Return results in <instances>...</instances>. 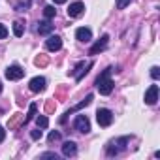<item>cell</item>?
<instances>
[{
	"label": "cell",
	"instance_id": "obj_30",
	"mask_svg": "<svg viewBox=\"0 0 160 160\" xmlns=\"http://www.w3.org/2000/svg\"><path fill=\"white\" fill-rule=\"evenodd\" d=\"M4 138H6V130H4L2 126H0V143L4 141Z\"/></svg>",
	"mask_w": 160,
	"mask_h": 160
},
{
	"label": "cell",
	"instance_id": "obj_26",
	"mask_svg": "<svg viewBox=\"0 0 160 160\" xmlns=\"http://www.w3.org/2000/svg\"><path fill=\"white\" fill-rule=\"evenodd\" d=\"M30 138H32V139H40V138H42V130H40V128H38V130H32V132H30Z\"/></svg>",
	"mask_w": 160,
	"mask_h": 160
},
{
	"label": "cell",
	"instance_id": "obj_21",
	"mask_svg": "<svg viewBox=\"0 0 160 160\" xmlns=\"http://www.w3.org/2000/svg\"><path fill=\"white\" fill-rule=\"evenodd\" d=\"M36 124H38V128H47L49 119H47L45 115H40V117H36Z\"/></svg>",
	"mask_w": 160,
	"mask_h": 160
},
{
	"label": "cell",
	"instance_id": "obj_9",
	"mask_svg": "<svg viewBox=\"0 0 160 160\" xmlns=\"http://www.w3.org/2000/svg\"><path fill=\"white\" fill-rule=\"evenodd\" d=\"M83 13H85V4H83V2H73V4H70V8H68V17L75 19V17H81Z\"/></svg>",
	"mask_w": 160,
	"mask_h": 160
},
{
	"label": "cell",
	"instance_id": "obj_31",
	"mask_svg": "<svg viewBox=\"0 0 160 160\" xmlns=\"http://www.w3.org/2000/svg\"><path fill=\"white\" fill-rule=\"evenodd\" d=\"M55 4H66V0H53Z\"/></svg>",
	"mask_w": 160,
	"mask_h": 160
},
{
	"label": "cell",
	"instance_id": "obj_22",
	"mask_svg": "<svg viewBox=\"0 0 160 160\" xmlns=\"http://www.w3.org/2000/svg\"><path fill=\"white\" fill-rule=\"evenodd\" d=\"M60 139V132H57V130H53L49 136H47V141L49 143H55V141H58Z\"/></svg>",
	"mask_w": 160,
	"mask_h": 160
},
{
	"label": "cell",
	"instance_id": "obj_16",
	"mask_svg": "<svg viewBox=\"0 0 160 160\" xmlns=\"http://www.w3.org/2000/svg\"><path fill=\"white\" fill-rule=\"evenodd\" d=\"M21 124H25V115H21V113H15V115L8 121V128H10V130H15V128H19Z\"/></svg>",
	"mask_w": 160,
	"mask_h": 160
},
{
	"label": "cell",
	"instance_id": "obj_27",
	"mask_svg": "<svg viewBox=\"0 0 160 160\" xmlns=\"http://www.w3.org/2000/svg\"><path fill=\"white\" fill-rule=\"evenodd\" d=\"M6 36H8V28L4 25H0V40H4Z\"/></svg>",
	"mask_w": 160,
	"mask_h": 160
},
{
	"label": "cell",
	"instance_id": "obj_8",
	"mask_svg": "<svg viewBox=\"0 0 160 160\" xmlns=\"http://www.w3.org/2000/svg\"><path fill=\"white\" fill-rule=\"evenodd\" d=\"M45 85H47V81H45V77H32L30 79V83H28V89L32 91V92H43L45 91Z\"/></svg>",
	"mask_w": 160,
	"mask_h": 160
},
{
	"label": "cell",
	"instance_id": "obj_19",
	"mask_svg": "<svg viewBox=\"0 0 160 160\" xmlns=\"http://www.w3.org/2000/svg\"><path fill=\"white\" fill-rule=\"evenodd\" d=\"M34 64H36V66H47V64H49V58H47L45 55H38V57L34 58Z\"/></svg>",
	"mask_w": 160,
	"mask_h": 160
},
{
	"label": "cell",
	"instance_id": "obj_13",
	"mask_svg": "<svg viewBox=\"0 0 160 160\" xmlns=\"http://www.w3.org/2000/svg\"><path fill=\"white\" fill-rule=\"evenodd\" d=\"M45 47H47L49 51H58V49L62 47V38H60V36H49L47 42H45Z\"/></svg>",
	"mask_w": 160,
	"mask_h": 160
},
{
	"label": "cell",
	"instance_id": "obj_5",
	"mask_svg": "<svg viewBox=\"0 0 160 160\" xmlns=\"http://www.w3.org/2000/svg\"><path fill=\"white\" fill-rule=\"evenodd\" d=\"M92 68V62H79L77 66H75V70H72V75L75 77V81L79 83V81H81V79H83V75H87L89 73V70Z\"/></svg>",
	"mask_w": 160,
	"mask_h": 160
},
{
	"label": "cell",
	"instance_id": "obj_2",
	"mask_svg": "<svg viewBox=\"0 0 160 160\" xmlns=\"http://www.w3.org/2000/svg\"><path fill=\"white\" fill-rule=\"evenodd\" d=\"M92 98H94L92 94H87V96H85V100H81V102L77 104V106H73L72 109H68V111H66V113H64V115H62V117L58 119V122H60V124H64V122H66V119H68V117H70V115H72L73 111H79V109H83V108H87V106H89V104L92 102Z\"/></svg>",
	"mask_w": 160,
	"mask_h": 160
},
{
	"label": "cell",
	"instance_id": "obj_17",
	"mask_svg": "<svg viewBox=\"0 0 160 160\" xmlns=\"http://www.w3.org/2000/svg\"><path fill=\"white\" fill-rule=\"evenodd\" d=\"M23 32H25V25H23L21 21H15V23H13V34H15L17 38H21Z\"/></svg>",
	"mask_w": 160,
	"mask_h": 160
},
{
	"label": "cell",
	"instance_id": "obj_1",
	"mask_svg": "<svg viewBox=\"0 0 160 160\" xmlns=\"http://www.w3.org/2000/svg\"><path fill=\"white\" fill-rule=\"evenodd\" d=\"M111 68H106L98 77H96V89H98V92L100 94H111V91H113V81H111Z\"/></svg>",
	"mask_w": 160,
	"mask_h": 160
},
{
	"label": "cell",
	"instance_id": "obj_32",
	"mask_svg": "<svg viewBox=\"0 0 160 160\" xmlns=\"http://www.w3.org/2000/svg\"><path fill=\"white\" fill-rule=\"evenodd\" d=\"M0 94H2V83H0Z\"/></svg>",
	"mask_w": 160,
	"mask_h": 160
},
{
	"label": "cell",
	"instance_id": "obj_18",
	"mask_svg": "<svg viewBox=\"0 0 160 160\" xmlns=\"http://www.w3.org/2000/svg\"><path fill=\"white\" fill-rule=\"evenodd\" d=\"M43 15H45L47 19H53V17L57 15V10H55V6H45V8H43Z\"/></svg>",
	"mask_w": 160,
	"mask_h": 160
},
{
	"label": "cell",
	"instance_id": "obj_28",
	"mask_svg": "<svg viewBox=\"0 0 160 160\" xmlns=\"http://www.w3.org/2000/svg\"><path fill=\"white\" fill-rule=\"evenodd\" d=\"M53 109H55V102H53V100H49V102H47V106H45V111H47V113H51Z\"/></svg>",
	"mask_w": 160,
	"mask_h": 160
},
{
	"label": "cell",
	"instance_id": "obj_14",
	"mask_svg": "<svg viewBox=\"0 0 160 160\" xmlns=\"http://www.w3.org/2000/svg\"><path fill=\"white\" fill-rule=\"evenodd\" d=\"M62 154L68 156V158H70V156H75V154H77V145H75L73 141H64V143H62Z\"/></svg>",
	"mask_w": 160,
	"mask_h": 160
},
{
	"label": "cell",
	"instance_id": "obj_4",
	"mask_svg": "<svg viewBox=\"0 0 160 160\" xmlns=\"http://www.w3.org/2000/svg\"><path fill=\"white\" fill-rule=\"evenodd\" d=\"M96 121H98V124L100 126H109L111 122H113V113L109 111V109H106V108H100L98 111H96Z\"/></svg>",
	"mask_w": 160,
	"mask_h": 160
},
{
	"label": "cell",
	"instance_id": "obj_3",
	"mask_svg": "<svg viewBox=\"0 0 160 160\" xmlns=\"http://www.w3.org/2000/svg\"><path fill=\"white\" fill-rule=\"evenodd\" d=\"M73 128L81 134H89L91 132V122H89V117L87 115H77L75 121H73Z\"/></svg>",
	"mask_w": 160,
	"mask_h": 160
},
{
	"label": "cell",
	"instance_id": "obj_20",
	"mask_svg": "<svg viewBox=\"0 0 160 160\" xmlns=\"http://www.w3.org/2000/svg\"><path fill=\"white\" fill-rule=\"evenodd\" d=\"M36 109H38V106H36V104H30V108H28V115L25 117V122H28V121H32V119L36 117Z\"/></svg>",
	"mask_w": 160,
	"mask_h": 160
},
{
	"label": "cell",
	"instance_id": "obj_10",
	"mask_svg": "<svg viewBox=\"0 0 160 160\" xmlns=\"http://www.w3.org/2000/svg\"><path fill=\"white\" fill-rule=\"evenodd\" d=\"M158 102V87L156 85H151L145 92V104L147 106H154Z\"/></svg>",
	"mask_w": 160,
	"mask_h": 160
},
{
	"label": "cell",
	"instance_id": "obj_7",
	"mask_svg": "<svg viewBox=\"0 0 160 160\" xmlns=\"http://www.w3.org/2000/svg\"><path fill=\"white\" fill-rule=\"evenodd\" d=\"M128 141H130V138H128V136H126V138H121V139L111 141V143H109V147H108V154H109V156L119 154V151H121V149H124V147H126L124 143H128Z\"/></svg>",
	"mask_w": 160,
	"mask_h": 160
},
{
	"label": "cell",
	"instance_id": "obj_23",
	"mask_svg": "<svg viewBox=\"0 0 160 160\" xmlns=\"http://www.w3.org/2000/svg\"><path fill=\"white\" fill-rule=\"evenodd\" d=\"M28 6H30V0H27V2H21V4H17V6H15V10H17V12H25Z\"/></svg>",
	"mask_w": 160,
	"mask_h": 160
},
{
	"label": "cell",
	"instance_id": "obj_12",
	"mask_svg": "<svg viewBox=\"0 0 160 160\" xmlns=\"http://www.w3.org/2000/svg\"><path fill=\"white\" fill-rule=\"evenodd\" d=\"M75 38L79 40V42H91L92 40V30L91 28H87V27H81V28H77L75 30Z\"/></svg>",
	"mask_w": 160,
	"mask_h": 160
},
{
	"label": "cell",
	"instance_id": "obj_25",
	"mask_svg": "<svg viewBox=\"0 0 160 160\" xmlns=\"http://www.w3.org/2000/svg\"><path fill=\"white\" fill-rule=\"evenodd\" d=\"M151 77H152V79H158V77H160V72H158V68H156V66H152V68H151Z\"/></svg>",
	"mask_w": 160,
	"mask_h": 160
},
{
	"label": "cell",
	"instance_id": "obj_15",
	"mask_svg": "<svg viewBox=\"0 0 160 160\" xmlns=\"http://www.w3.org/2000/svg\"><path fill=\"white\" fill-rule=\"evenodd\" d=\"M53 28H55V25H51V21H40V23H38V34H40V36L51 34Z\"/></svg>",
	"mask_w": 160,
	"mask_h": 160
},
{
	"label": "cell",
	"instance_id": "obj_29",
	"mask_svg": "<svg viewBox=\"0 0 160 160\" xmlns=\"http://www.w3.org/2000/svg\"><path fill=\"white\" fill-rule=\"evenodd\" d=\"M40 158H55V160H57L58 156H57L55 152H43V154H40Z\"/></svg>",
	"mask_w": 160,
	"mask_h": 160
},
{
	"label": "cell",
	"instance_id": "obj_6",
	"mask_svg": "<svg viewBox=\"0 0 160 160\" xmlns=\"http://www.w3.org/2000/svg\"><path fill=\"white\" fill-rule=\"evenodd\" d=\"M23 75H25V70L17 64L6 68V79H10V81H19V79H23Z\"/></svg>",
	"mask_w": 160,
	"mask_h": 160
},
{
	"label": "cell",
	"instance_id": "obj_11",
	"mask_svg": "<svg viewBox=\"0 0 160 160\" xmlns=\"http://www.w3.org/2000/svg\"><path fill=\"white\" fill-rule=\"evenodd\" d=\"M108 42H109V36H108V34H104V36H102V38H100L92 47H91V51H89V53H91V55H98L100 51H104V49L108 47Z\"/></svg>",
	"mask_w": 160,
	"mask_h": 160
},
{
	"label": "cell",
	"instance_id": "obj_24",
	"mask_svg": "<svg viewBox=\"0 0 160 160\" xmlns=\"http://www.w3.org/2000/svg\"><path fill=\"white\" fill-rule=\"evenodd\" d=\"M130 2H132V0H117V8H119V10H124Z\"/></svg>",
	"mask_w": 160,
	"mask_h": 160
}]
</instances>
